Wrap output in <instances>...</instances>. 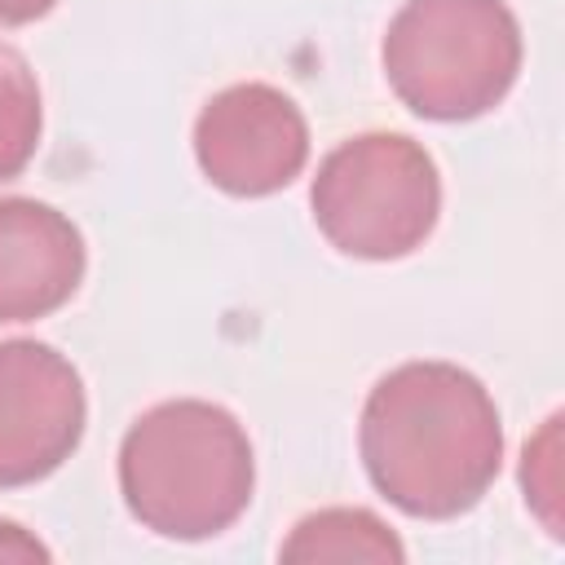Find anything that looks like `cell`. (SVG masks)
<instances>
[{
	"label": "cell",
	"mask_w": 565,
	"mask_h": 565,
	"mask_svg": "<svg viewBox=\"0 0 565 565\" xmlns=\"http://www.w3.org/2000/svg\"><path fill=\"white\" fill-rule=\"evenodd\" d=\"M371 486L415 521L472 512L503 463V419L490 388L437 358L402 362L375 380L358 419Z\"/></svg>",
	"instance_id": "6da1fadb"
},
{
	"label": "cell",
	"mask_w": 565,
	"mask_h": 565,
	"mask_svg": "<svg viewBox=\"0 0 565 565\" xmlns=\"http://www.w3.org/2000/svg\"><path fill=\"white\" fill-rule=\"evenodd\" d=\"M256 455L234 411L172 397L141 411L119 441V494L132 521L159 539L203 543L252 503Z\"/></svg>",
	"instance_id": "7a4b0ae2"
},
{
	"label": "cell",
	"mask_w": 565,
	"mask_h": 565,
	"mask_svg": "<svg viewBox=\"0 0 565 565\" xmlns=\"http://www.w3.org/2000/svg\"><path fill=\"white\" fill-rule=\"evenodd\" d=\"M525 40L508 0H406L380 44L397 102L433 124L494 110L521 75Z\"/></svg>",
	"instance_id": "3957f363"
},
{
	"label": "cell",
	"mask_w": 565,
	"mask_h": 565,
	"mask_svg": "<svg viewBox=\"0 0 565 565\" xmlns=\"http://www.w3.org/2000/svg\"><path fill=\"white\" fill-rule=\"evenodd\" d=\"M313 225L353 260H402L441 216L433 154L406 132H358L340 141L309 185Z\"/></svg>",
	"instance_id": "277c9868"
},
{
	"label": "cell",
	"mask_w": 565,
	"mask_h": 565,
	"mask_svg": "<svg viewBox=\"0 0 565 565\" xmlns=\"http://www.w3.org/2000/svg\"><path fill=\"white\" fill-rule=\"evenodd\" d=\"M194 159L199 172L234 199L278 194L309 163L305 110L274 84H230L194 119Z\"/></svg>",
	"instance_id": "5b68a950"
},
{
	"label": "cell",
	"mask_w": 565,
	"mask_h": 565,
	"mask_svg": "<svg viewBox=\"0 0 565 565\" xmlns=\"http://www.w3.org/2000/svg\"><path fill=\"white\" fill-rule=\"evenodd\" d=\"M88 424L84 380L44 340L0 344V490L53 477Z\"/></svg>",
	"instance_id": "8992f818"
},
{
	"label": "cell",
	"mask_w": 565,
	"mask_h": 565,
	"mask_svg": "<svg viewBox=\"0 0 565 565\" xmlns=\"http://www.w3.org/2000/svg\"><path fill=\"white\" fill-rule=\"evenodd\" d=\"M79 225L40 199H0V322H35L84 282Z\"/></svg>",
	"instance_id": "52a82bcc"
},
{
	"label": "cell",
	"mask_w": 565,
	"mask_h": 565,
	"mask_svg": "<svg viewBox=\"0 0 565 565\" xmlns=\"http://www.w3.org/2000/svg\"><path fill=\"white\" fill-rule=\"evenodd\" d=\"M282 561H402V539L366 508H322L291 525Z\"/></svg>",
	"instance_id": "ba28073f"
},
{
	"label": "cell",
	"mask_w": 565,
	"mask_h": 565,
	"mask_svg": "<svg viewBox=\"0 0 565 565\" xmlns=\"http://www.w3.org/2000/svg\"><path fill=\"white\" fill-rule=\"evenodd\" d=\"M40 79L13 44H0V181L22 177V168L40 150Z\"/></svg>",
	"instance_id": "9c48e42d"
},
{
	"label": "cell",
	"mask_w": 565,
	"mask_h": 565,
	"mask_svg": "<svg viewBox=\"0 0 565 565\" xmlns=\"http://www.w3.org/2000/svg\"><path fill=\"white\" fill-rule=\"evenodd\" d=\"M521 490L547 534H561V415H547L521 459Z\"/></svg>",
	"instance_id": "30bf717a"
},
{
	"label": "cell",
	"mask_w": 565,
	"mask_h": 565,
	"mask_svg": "<svg viewBox=\"0 0 565 565\" xmlns=\"http://www.w3.org/2000/svg\"><path fill=\"white\" fill-rule=\"evenodd\" d=\"M53 552L31 534L22 530L18 521H0V561H49Z\"/></svg>",
	"instance_id": "8fae6325"
},
{
	"label": "cell",
	"mask_w": 565,
	"mask_h": 565,
	"mask_svg": "<svg viewBox=\"0 0 565 565\" xmlns=\"http://www.w3.org/2000/svg\"><path fill=\"white\" fill-rule=\"evenodd\" d=\"M57 0H0V26H26L35 18H44Z\"/></svg>",
	"instance_id": "7c38bea8"
}]
</instances>
